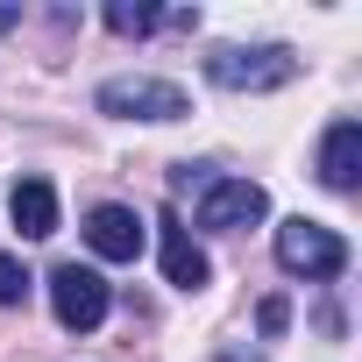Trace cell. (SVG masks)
<instances>
[{"instance_id": "cell-10", "label": "cell", "mask_w": 362, "mask_h": 362, "mask_svg": "<svg viewBox=\"0 0 362 362\" xmlns=\"http://www.w3.org/2000/svg\"><path fill=\"white\" fill-rule=\"evenodd\" d=\"M163 22V8H149V0H107V29L114 36H149Z\"/></svg>"}, {"instance_id": "cell-11", "label": "cell", "mask_w": 362, "mask_h": 362, "mask_svg": "<svg viewBox=\"0 0 362 362\" xmlns=\"http://www.w3.org/2000/svg\"><path fill=\"white\" fill-rule=\"evenodd\" d=\"M22 298H29V270L15 256H0V305H22Z\"/></svg>"}, {"instance_id": "cell-6", "label": "cell", "mask_w": 362, "mask_h": 362, "mask_svg": "<svg viewBox=\"0 0 362 362\" xmlns=\"http://www.w3.org/2000/svg\"><path fill=\"white\" fill-rule=\"evenodd\" d=\"M86 242H93V256H107V263H135V256H142V221H135V206H93V214H86Z\"/></svg>"}, {"instance_id": "cell-13", "label": "cell", "mask_w": 362, "mask_h": 362, "mask_svg": "<svg viewBox=\"0 0 362 362\" xmlns=\"http://www.w3.org/2000/svg\"><path fill=\"white\" fill-rule=\"evenodd\" d=\"M22 22V8H15V0H0V29H15Z\"/></svg>"}, {"instance_id": "cell-9", "label": "cell", "mask_w": 362, "mask_h": 362, "mask_svg": "<svg viewBox=\"0 0 362 362\" xmlns=\"http://www.w3.org/2000/svg\"><path fill=\"white\" fill-rule=\"evenodd\" d=\"M8 214H15V228H22L29 242L57 235V192L43 185V177H22V185H15V199H8Z\"/></svg>"}, {"instance_id": "cell-4", "label": "cell", "mask_w": 362, "mask_h": 362, "mask_svg": "<svg viewBox=\"0 0 362 362\" xmlns=\"http://www.w3.org/2000/svg\"><path fill=\"white\" fill-rule=\"evenodd\" d=\"M50 305H57V320H64L71 334H93V327L107 320L114 291H107L100 270H86V263H57V270H50Z\"/></svg>"}, {"instance_id": "cell-1", "label": "cell", "mask_w": 362, "mask_h": 362, "mask_svg": "<svg viewBox=\"0 0 362 362\" xmlns=\"http://www.w3.org/2000/svg\"><path fill=\"white\" fill-rule=\"evenodd\" d=\"M206 78L221 93H277V86L298 78V50H284V43H221L206 57Z\"/></svg>"}, {"instance_id": "cell-12", "label": "cell", "mask_w": 362, "mask_h": 362, "mask_svg": "<svg viewBox=\"0 0 362 362\" xmlns=\"http://www.w3.org/2000/svg\"><path fill=\"white\" fill-rule=\"evenodd\" d=\"M256 320H263V334H284V320H291V313H284V298H263V313H256Z\"/></svg>"}, {"instance_id": "cell-2", "label": "cell", "mask_w": 362, "mask_h": 362, "mask_svg": "<svg viewBox=\"0 0 362 362\" xmlns=\"http://www.w3.org/2000/svg\"><path fill=\"white\" fill-rule=\"evenodd\" d=\"M100 114H114V121H185L192 100H185V86L135 71V78H107L100 86Z\"/></svg>"}, {"instance_id": "cell-8", "label": "cell", "mask_w": 362, "mask_h": 362, "mask_svg": "<svg viewBox=\"0 0 362 362\" xmlns=\"http://www.w3.org/2000/svg\"><path fill=\"white\" fill-rule=\"evenodd\" d=\"M320 177L334 192H355L362 185V121H334L327 142H320Z\"/></svg>"}, {"instance_id": "cell-7", "label": "cell", "mask_w": 362, "mask_h": 362, "mask_svg": "<svg viewBox=\"0 0 362 362\" xmlns=\"http://www.w3.org/2000/svg\"><path fill=\"white\" fill-rule=\"evenodd\" d=\"M156 228H163V277H170L177 291H206V277H214L206 249H199V242H192L185 228H177V214H163Z\"/></svg>"}, {"instance_id": "cell-3", "label": "cell", "mask_w": 362, "mask_h": 362, "mask_svg": "<svg viewBox=\"0 0 362 362\" xmlns=\"http://www.w3.org/2000/svg\"><path fill=\"white\" fill-rule=\"evenodd\" d=\"M277 263L291 277H341L348 270V242L320 221H284L277 228Z\"/></svg>"}, {"instance_id": "cell-14", "label": "cell", "mask_w": 362, "mask_h": 362, "mask_svg": "<svg viewBox=\"0 0 362 362\" xmlns=\"http://www.w3.org/2000/svg\"><path fill=\"white\" fill-rule=\"evenodd\" d=\"M221 362H256V355H221Z\"/></svg>"}, {"instance_id": "cell-5", "label": "cell", "mask_w": 362, "mask_h": 362, "mask_svg": "<svg viewBox=\"0 0 362 362\" xmlns=\"http://www.w3.org/2000/svg\"><path fill=\"white\" fill-rule=\"evenodd\" d=\"M270 214V192L256 185V177H214L206 199H199V228L206 235H242Z\"/></svg>"}]
</instances>
